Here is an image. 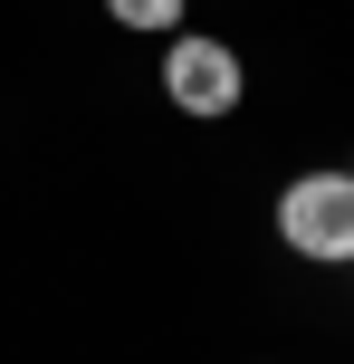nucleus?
<instances>
[{"mask_svg": "<svg viewBox=\"0 0 354 364\" xmlns=\"http://www.w3.org/2000/svg\"><path fill=\"white\" fill-rule=\"evenodd\" d=\"M278 240L316 269H354V173L345 164H316L278 192Z\"/></svg>", "mask_w": 354, "mask_h": 364, "instance_id": "obj_1", "label": "nucleus"}, {"mask_svg": "<svg viewBox=\"0 0 354 364\" xmlns=\"http://www.w3.org/2000/svg\"><path fill=\"white\" fill-rule=\"evenodd\" d=\"M163 96H172L182 115H201V125H221V115H240L249 68H240V48H230V38L172 29V48H163Z\"/></svg>", "mask_w": 354, "mask_h": 364, "instance_id": "obj_2", "label": "nucleus"}, {"mask_svg": "<svg viewBox=\"0 0 354 364\" xmlns=\"http://www.w3.org/2000/svg\"><path fill=\"white\" fill-rule=\"evenodd\" d=\"M106 19L134 29V38H172L182 29V0H106Z\"/></svg>", "mask_w": 354, "mask_h": 364, "instance_id": "obj_3", "label": "nucleus"}, {"mask_svg": "<svg viewBox=\"0 0 354 364\" xmlns=\"http://www.w3.org/2000/svg\"><path fill=\"white\" fill-rule=\"evenodd\" d=\"M345 173H354V164H345Z\"/></svg>", "mask_w": 354, "mask_h": 364, "instance_id": "obj_4", "label": "nucleus"}]
</instances>
